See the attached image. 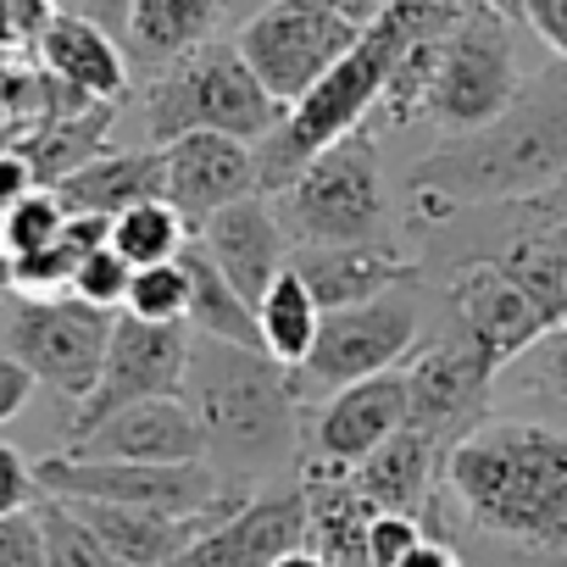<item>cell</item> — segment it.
Listing matches in <instances>:
<instances>
[{
    "label": "cell",
    "instance_id": "obj_1",
    "mask_svg": "<svg viewBox=\"0 0 567 567\" xmlns=\"http://www.w3.org/2000/svg\"><path fill=\"white\" fill-rule=\"evenodd\" d=\"M567 567V434L550 423H478L440 462V495L423 523Z\"/></svg>",
    "mask_w": 567,
    "mask_h": 567
},
{
    "label": "cell",
    "instance_id": "obj_2",
    "mask_svg": "<svg viewBox=\"0 0 567 567\" xmlns=\"http://www.w3.org/2000/svg\"><path fill=\"white\" fill-rule=\"evenodd\" d=\"M561 184H567V68L556 56L523 79L517 101L495 123L434 145L406 178L417 217H451L462 206H495V200H539Z\"/></svg>",
    "mask_w": 567,
    "mask_h": 567
},
{
    "label": "cell",
    "instance_id": "obj_3",
    "mask_svg": "<svg viewBox=\"0 0 567 567\" xmlns=\"http://www.w3.org/2000/svg\"><path fill=\"white\" fill-rule=\"evenodd\" d=\"M473 0H384V12L362 29V40L346 51L340 68H329L290 112L284 123L250 145L256 151V189L278 195L290 189L312 156H323L329 145H340L346 134L368 128V117L379 112V95L401 62V51L434 29H451Z\"/></svg>",
    "mask_w": 567,
    "mask_h": 567
},
{
    "label": "cell",
    "instance_id": "obj_4",
    "mask_svg": "<svg viewBox=\"0 0 567 567\" xmlns=\"http://www.w3.org/2000/svg\"><path fill=\"white\" fill-rule=\"evenodd\" d=\"M178 395L200 417L206 456H223L239 473V484H250L245 473L256 462L290 456V445H296L301 401L290 390V368H278L267 351L189 334V368H184Z\"/></svg>",
    "mask_w": 567,
    "mask_h": 567
},
{
    "label": "cell",
    "instance_id": "obj_5",
    "mask_svg": "<svg viewBox=\"0 0 567 567\" xmlns=\"http://www.w3.org/2000/svg\"><path fill=\"white\" fill-rule=\"evenodd\" d=\"M284 123V106L261 90L250 62L234 40H212L173 68L151 73L145 90V134L151 151L184 140V134H228L245 145H261Z\"/></svg>",
    "mask_w": 567,
    "mask_h": 567
},
{
    "label": "cell",
    "instance_id": "obj_6",
    "mask_svg": "<svg viewBox=\"0 0 567 567\" xmlns=\"http://www.w3.org/2000/svg\"><path fill=\"white\" fill-rule=\"evenodd\" d=\"M379 12L384 0H267L239 23L234 45L261 90L290 112L329 68L346 62V51Z\"/></svg>",
    "mask_w": 567,
    "mask_h": 567
},
{
    "label": "cell",
    "instance_id": "obj_7",
    "mask_svg": "<svg viewBox=\"0 0 567 567\" xmlns=\"http://www.w3.org/2000/svg\"><path fill=\"white\" fill-rule=\"evenodd\" d=\"M290 245H357V239H390V184L373 145V128L346 134L323 156L307 162V173L267 195Z\"/></svg>",
    "mask_w": 567,
    "mask_h": 567
},
{
    "label": "cell",
    "instance_id": "obj_8",
    "mask_svg": "<svg viewBox=\"0 0 567 567\" xmlns=\"http://www.w3.org/2000/svg\"><path fill=\"white\" fill-rule=\"evenodd\" d=\"M40 495L56 501H95V506H134V512H167V517H228L239 512L256 484H239L206 462H79V456H45L34 467Z\"/></svg>",
    "mask_w": 567,
    "mask_h": 567
},
{
    "label": "cell",
    "instance_id": "obj_9",
    "mask_svg": "<svg viewBox=\"0 0 567 567\" xmlns=\"http://www.w3.org/2000/svg\"><path fill=\"white\" fill-rule=\"evenodd\" d=\"M523 68H517V34L512 18L473 7L445 29L440 40V68H434V90H429V117L434 128H445V140L473 134L484 123H495L517 90H523Z\"/></svg>",
    "mask_w": 567,
    "mask_h": 567
},
{
    "label": "cell",
    "instance_id": "obj_10",
    "mask_svg": "<svg viewBox=\"0 0 567 567\" xmlns=\"http://www.w3.org/2000/svg\"><path fill=\"white\" fill-rule=\"evenodd\" d=\"M417 351V307L406 296H379L368 307H346V312H323L318 340L307 351V362L290 373L296 401H329L362 379L395 373L406 357Z\"/></svg>",
    "mask_w": 567,
    "mask_h": 567
},
{
    "label": "cell",
    "instance_id": "obj_11",
    "mask_svg": "<svg viewBox=\"0 0 567 567\" xmlns=\"http://www.w3.org/2000/svg\"><path fill=\"white\" fill-rule=\"evenodd\" d=\"M112 346V312H95L84 301H12L0 318V351L23 362L34 384L56 390L62 401L84 406L101 362Z\"/></svg>",
    "mask_w": 567,
    "mask_h": 567
},
{
    "label": "cell",
    "instance_id": "obj_12",
    "mask_svg": "<svg viewBox=\"0 0 567 567\" xmlns=\"http://www.w3.org/2000/svg\"><path fill=\"white\" fill-rule=\"evenodd\" d=\"M184 368H189V329L184 323H140V318H112V346L101 362V379L90 390V401L73 412L68 440L90 434L95 423H106L112 412L134 406V401H156V395H178L184 390Z\"/></svg>",
    "mask_w": 567,
    "mask_h": 567
},
{
    "label": "cell",
    "instance_id": "obj_13",
    "mask_svg": "<svg viewBox=\"0 0 567 567\" xmlns=\"http://www.w3.org/2000/svg\"><path fill=\"white\" fill-rule=\"evenodd\" d=\"M401 379H406V429H417L440 451H451L462 434H473L484 423L495 368L478 357V346L467 334H451V340L417 346L401 362Z\"/></svg>",
    "mask_w": 567,
    "mask_h": 567
},
{
    "label": "cell",
    "instance_id": "obj_14",
    "mask_svg": "<svg viewBox=\"0 0 567 567\" xmlns=\"http://www.w3.org/2000/svg\"><path fill=\"white\" fill-rule=\"evenodd\" d=\"M445 296H451V312L462 323V334L478 346V357L506 373L539 334H550L545 312L534 307V296L523 290V284L489 256V261H467L451 272L445 284Z\"/></svg>",
    "mask_w": 567,
    "mask_h": 567
},
{
    "label": "cell",
    "instance_id": "obj_15",
    "mask_svg": "<svg viewBox=\"0 0 567 567\" xmlns=\"http://www.w3.org/2000/svg\"><path fill=\"white\" fill-rule=\"evenodd\" d=\"M62 456L178 467V462H206V434H200V417L189 412L184 395H156V401H134V406L112 412L106 423H95L90 434L68 440Z\"/></svg>",
    "mask_w": 567,
    "mask_h": 567
},
{
    "label": "cell",
    "instance_id": "obj_16",
    "mask_svg": "<svg viewBox=\"0 0 567 567\" xmlns=\"http://www.w3.org/2000/svg\"><path fill=\"white\" fill-rule=\"evenodd\" d=\"M162 173H167V206L189 223V234L217 217L223 206H239L256 189V151L228 134H184L162 145Z\"/></svg>",
    "mask_w": 567,
    "mask_h": 567
},
{
    "label": "cell",
    "instance_id": "obj_17",
    "mask_svg": "<svg viewBox=\"0 0 567 567\" xmlns=\"http://www.w3.org/2000/svg\"><path fill=\"white\" fill-rule=\"evenodd\" d=\"M307 545V495L301 489H272L250 495L239 512L212 523L173 567H272Z\"/></svg>",
    "mask_w": 567,
    "mask_h": 567
},
{
    "label": "cell",
    "instance_id": "obj_18",
    "mask_svg": "<svg viewBox=\"0 0 567 567\" xmlns=\"http://www.w3.org/2000/svg\"><path fill=\"white\" fill-rule=\"evenodd\" d=\"M406 429V379L401 368L395 373H379V379H362L329 401H318V417H312V462L323 467H340L351 473L357 462H368L384 440H395Z\"/></svg>",
    "mask_w": 567,
    "mask_h": 567
},
{
    "label": "cell",
    "instance_id": "obj_19",
    "mask_svg": "<svg viewBox=\"0 0 567 567\" xmlns=\"http://www.w3.org/2000/svg\"><path fill=\"white\" fill-rule=\"evenodd\" d=\"M195 245L212 256V267L234 284L250 307L267 296V284L290 267V250H296L267 195H250V200L223 206L217 217H206L195 228Z\"/></svg>",
    "mask_w": 567,
    "mask_h": 567
},
{
    "label": "cell",
    "instance_id": "obj_20",
    "mask_svg": "<svg viewBox=\"0 0 567 567\" xmlns=\"http://www.w3.org/2000/svg\"><path fill=\"white\" fill-rule=\"evenodd\" d=\"M290 267L301 272V284L312 290V301L323 312H346V307H368L379 296H390L406 278V256L395 250V239H357V245H301L290 250Z\"/></svg>",
    "mask_w": 567,
    "mask_h": 567
},
{
    "label": "cell",
    "instance_id": "obj_21",
    "mask_svg": "<svg viewBox=\"0 0 567 567\" xmlns=\"http://www.w3.org/2000/svg\"><path fill=\"white\" fill-rule=\"evenodd\" d=\"M34 62H40V73L56 90H68L79 101L112 106L117 95H128V51H123V40H112L106 29H95L84 18L56 12L51 29L40 34V45H34Z\"/></svg>",
    "mask_w": 567,
    "mask_h": 567
},
{
    "label": "cell",
    "instance_id": "obj_22",
    "mask_svg": "<svg viewBox=\"0 0 567 567\" xmlns=\"http://www.w3.org/2000/svg\"><path fill=\"white\" fill-rule=\"evenodd\" d=\"M51 195L62 200L68 217H106L112 223V217L167 195L162 151H101L84 167H73L68 178H56Z\"/></svg>",
    "mask_w": 567,
    "mask_h": 567
},
{
    "label": "cell",
    "instance_id": "obj_23",
    "mask_svg": "<svg viewBox=\"0 0 567 567\" xmlns=\"http://www.w3.org/2000/svg\"><path fill=\"white\" fill-rule=\"evenodd\" d=\"M440 462H445V451H440L429 434L401 429V434L384 440L368 462L351 467V484H357V495H362L373 512H401V517H417V523H423V512H429L434 495H440Z\"/></svg>",
    "mask_w": 567,
    "mask_h": 567
},
{
    "label": "cell",
    "instance_id": "obj_24",
    "mask_svg": "<svg viewBox=\"0 0 567 567\" xmlns=\"http://www.w3.org/2000/svg\"><path fill=\"white\" fill-rule=\"evenodd\" d=\"M223 12H228V0H134V7H128V29H123L128 68L162 73L178 56L212 45Z\"/></svg>",
    "mask_w": 567,
    "mask_h": 567
},
{
    "label": "cell",
    "instance_id": "obj_25",
    "mask_svg": "<svg viewBox=\"0 0 567 567\" xmlns=\"http://www.w3.org/2000/svg\"><path fill=\"white\" fill-rule=\"evenodd\" d=\"M95 539L123 561V567H173L212 523L223 517H167V512H134V506H95V501H68Z\"/></svg>",
    "mask_w": 567,
    "mask_h": 567
},
{
    "label": "cell",
    "instance_id": "obj_26",
    "mask_svg": "<svg viewBox=\"0 0 567 567\" xmlns=\"http://www.w3.org/2000/svg\"><path fill=\"white\" fill-rule=\"evenodd\" d=\"M184 278H189V334L200 340H223V346H245L261 351V329H256V307L234 290V284L212 267V256L189 239V250L178 256Z\"/></svg>",
    "mask_w": 567,
    "mask_h": 567
},
{
    "label": "cell",
    "instance_id": "obj_27",
    "mask_svg": "<svg viewBox=\"0 0 567 567\" xmlns=\"http://www.w3.org/2000/svg\"><path fill=\"white\" fill-rule=\"evenodd\" d=\"M318 323H323V307L312 301V290L301 284L296 267H284L272 284H267V296L256 301V329H261V351L278 362V368H301L312 340H318Z\"/></svg>",
    "mask_w": 567,
    "mask_h": 567
},
{
    "label": "cell",
    "instance_id": "obj_28",
    "mask_svg": "<svg viewBox=\"0 0 567 567\" xmlns=\"http://www.w3.org/2000/svg\"><path fill=\"white\" fill-rule=\"evenodd\" d=\"M523 290L534 296V307L545 312L550 329L567 323V223L556 228H539V234H523L506 256H495Z\"/></svg>",
    "mask_w": 567,
    "mask_h": 567
},
{
    "label": "cell",
    "instance_id": "obj_29",
    "mask_svg": "<svg viewBox=\"0 0 567 567\" xmlns=\"http://www.w3.org/2000/svg\"><path fill=\"white\" fill-rule=\"evenodd\" d=\"M189 223L167 206V200H145L123 217H112V250L140 272V267H167L189 250Z\"/></svg>",
    "mask_w": 567,
    "mask_h": 567
},
{
    "label": "cell",
    "instance_id": "obj_30",
    "mask_svg": "<svg viewBox=\"0 0 567 567\" xmlns=\"http://www.w3.org/2000/svg\"><path fill=\"white\" fill-rule=\"evenodd\" d=\"M34 523H40V539H45V567H123L68 501L40 495Z\"/></svg>",
    "mask_w": 567,
    "mask_h": 567
},
{
    "label": "cell",
    "instance_id": "obj_31",
    "mask_svg": "<svg viewBox=\"0 0 567 567\" xmlns=\"http://www.w3.org/2000/svg\"><path fill=\"white\" fill-rule=\"evenodd\" d=\"M128 318L140 323H184L189 329V278L178 261L167 267H140L134 284H128V301H123Z\"/></svg>",
    "mask_w": 567,
    "mask_h": 567
},
{
    "label": "cell",
    "instance_id": "obj_32",
    "mask_svg": "<svg viewBox=\"0 0 567 567\" xmlns=\"http://www.w3.org/2000/svg\"><path fill=\"white\" fill-rule=\"evenodd\" d=\"M62 228H68L62 200H56L51 189H34L29 200H18L7 217H0V250H7V261L34 256V250L56 245V239H62Z\"/></svg>",
    "mask_w": 567,
    "mask_h": 567
},
{
    "label": "cell",
    "instance_id": "obj_33",
    "mask_svg": "<svg viewBox=\"0 0 567 567\" xmlns=\"http://www.w3.org/2000/svg\"><path fill=\"white\" fill-rule=\"evenodd\" d=\"M128 284H134V267H128L112 245H101V250H90V256L79 261V272H73V301H84V307H95V312H117V307L128 301Z\"/></svg>",
    "mask_w": 567,
    "mask_h": 567
},
{
    "label": "cell",
    "instance_id": "obj_34",
    "mask_svg": "<svg viewBox=\"0 0 567 567\" xmlns=\"http://www.w3.org/2000/svg\"><path fill=\"white\" fill-rule=\"evenodd\" d=\"M512 368H517L523 390L550 395V401H567V323L550 329V334H539Z\"/></svg>",
    "mask_w": 567,
    "mask_h": 567
},
{
    "label": "cell",
    "instance_id": "obj_35",
    "mask_svg": "<svg viewBox=\"0 0 567 567\" xmlns=\"http://www.w3.org/2000/svg\"><path fill=\"white\" fill-rule=\"evenodd\" d=\"M56 18V0H0V51L7 56H34L40 34Z\"/></svg>",
    "mask_w": 567,
    "mask_h": 567
},
{
    "label": "cell",
    "instance_id": "obj_36",
    "mask_svg": "<svg viewBox=\"0 0 567 567\" xmlns=\"http://www.w3.org/2000/svg\"><path fill=\"white\" fill-rule=\"evenodd\" d=\"M429 528L417 517H401V512H373L368 517V567H395Z\"/></svg>",
    "mask_w": 567,
    "mask_h": 567
},
{
    "label": "cell",
    "instance_id": "obj_37",
    "mask_svg": "<svg viewBox=\"0 0 567 567\" xmlns=\"http://www.w3.org/2000/svg\"><path fill=\"white\" fill-rule=\"evenodd\" d=\"M40 501V478L29 467V456L18 445L0 440V517H12V512H34Z\"/></svg>",
    "mask_w": 567,
    "mask_h": 567
},
{
    "label": "cell",
    "instance_id": "obj_38",
    "mask_svg": "<svg viewBox=\"0 0 567 567\" xmlns=\"http://www.w3.org/2000/svg\"><path fill=\"white\" fill-rule=\"evenodd\" d=\"M0 567H45V539L34 512L0 517Z\"/></svg>",
    "mask_w": 567,
    "mask_h": 567
},
{
    "label": "cell",
    "instance_id": "obj_39",
    "mask_svg": "<svg viewBox=\"0 0 567 567\" xmlns=\"http://www.w3.org/2000/svg\"><path fill=\"white\" fill-rule=\"evenodd\" d=\"M523 23L545 40V51L567 68V0H523Z\"/></svg>",
    "mask_w": 567,
    "mask_h": 567
},
{
    "label": "cell",
    "instance_id": "obj_40",
    "mask_svg": "<svg viewBox=\"0 0 567 567\" xmlns=\"http://www.w3.org/2000/svg\"><path fill=\"white\" fill-rule=\"evenodd\" d=\"M34 189H45L40 173H34V162L23 151H0V217H7L18 200H29Z\"/></svg>",
    "mask_w": 567,
    "mask_h": 567
},
{
    "label": "cell",
    "instance_id": "obj_41",
    "mask_svg": "<svg viewBox=\"0 0 567 567\" xmlns=\"http://www.w3.org/2000/svg\"><path fill=\"white\" fill-rule=\"evenodd\" d=\"M128 7H134V0H56V12L84 18V23L106 29L112 40H123V29H128Z\"/></svg>",
    "mask_w": 567,
    "mask_h": 567
},
{
    "label": "cell",
    "instance_id": "obj_42",
    "mask_svg": "<svg viewBox=\"0 0 567 567\" xmlns=\"http://www.w3.org/2000/svg\"><path fill=\"white\" fill-rule=\"evenodd\" d=\"M29 395H34V373L0 351V423H12L29 406Z\"/></svg>",
    "mask_w": 567,
    "mask_h": 567
},
{
    "label": "cell",
    "instance_id": "obj_43",
    "mask_svg": "<svg viewBox=\"0 0 567 567\" xmlns=\"http://www.w3.org/2000/svg\"><path fill=\"white\" fill-rule=\"evenodd\" d=\"M395 567H462V561H456V550H451L445 539L423 534V539H417V545H412V550L395 561Z\"/></svg>",
    "mask_w": 567,
    "mask_h": 567
},
{
    "label": "cell",
    "instance_id": "obj_44",
    "mask_svg": "<svg viewBox=\"0 0 567 567\" xmlns=\"http://www.w3.org/2000/svg\"><path fill=\"white\" fill-rule=\"evenodd\" d=\"M18 84H23V68H18V56H7V51H0V106H7V101L18 95Z\"/></svg>",
    "mask_w": 567,
    "mask_h": 567
},
{
    "label": "cell",
    "instance_id": "obj_45",
    "mask_svg": "<svg viewBox=\"0 0 567 567\" xmlns=\"http://www.w3.org/2000/svg\"><path fill=\"white\" fill-rule=\"evenodd\" d=\"M272 567H329V561H323L318 550H307V545H301V550H290V556H278Z\"/></svg>",
    "mask_w": 567,
    "mask_h": 567
},
{
    "label": "cell",
    "instance_id": "obj_46",
    "mask_svg": "<svg viewBox=\"0 0 567 567\" xmlns=\"http://www.w3.org/2000/svg\"><path fill=\"white\" fill-rule=\"evenodd\" d=\"M7 307H12V261L0 250V318H7Z\"/></svg>",
    "mask_w": 567,
    "mask_h": 567
},
{
    "label": "cell",
    "instance_id": "obj_47",
    "mask_svg": "<svg viewBox=\"0 0 567 567\" xmlns=\"http://www.w3.org/2000/svg\"><path fill=\"white\" fill-rule=\"evenodd\" d=\"M478 7H489V12H501V18L523 23V0H478Z\"/></svg>",
    "mask_w": 567,
    "mask_h": 567
},
{
    "label": "cell",
    "instance_id": "obj_48",
    "mask_svg": "<svg viewBox=\"0 0 567 567\" xmlns=\"http://www.w3.org/2000/svg\"><path fill=\"white\" fill-rule=\"evenodd\" d=\"M256 7H267V0H256Z\"/></svg>",
    "mask_w": 567,
    "mask_h": 567
}]
</instances>
